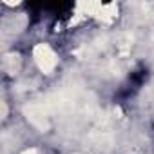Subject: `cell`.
Instances as JSON below:
<instances>
[{"label":"cell","instance_id":"cell-1","mask_svg":"<svg viewBox=\"0 0 154 154\" xmlns=\"http://www.w3.org/2000/svg\"><path fill=\"white\" fill-rule=\"evenodd\" d=\"M24 116L38 131H42V132L49 131V125H51L49 123V114H47V109L42 103H27V105H24Z\"/></svg>","mask_w":154,"mask_h":154},{"label":"cell","instance_id":"cell-2","mask_svg":"<svg viewBox=\"0 0 154 154\" xmlns=\"http://www.w3.org/2000/svg\"><path fill=\"white\" fill-rule=\"evenodd\" d=\"M33 58H35L38 69H40L42 72H45V74H51V72L54 71L56 63H58V58H56L54 51H53L49 45H45V44H38V45L33 49Z\"/></svg>","mask_w":154,"mask_h":154},{"label":"cell","instance_id":"cell-3","mask_svg":"<svg viewBox=\"0 0 154 154\" xmlns=\"http://www.w3.org/2000/svg\"><path fill=\"white\" fill-rule=\"evenodd\" d=\"M4 69L9 72V74H17L18 72V69H20V65H22V60H20V54H17V53H9V54H6L4 56Z\"/></svg>","mask_w":154,"mask_h":154},{"label":"cell","instance_id":"cell-4","mask_svg":"<svg viewBox=\"0 0 154 154\" xmlns=\"http://www.w3.org/2000/svg\"><path fill=\"white\" fill-rule=\"evenodd\" d=\"M6 114H8V105L6 102H2V118H6Z\"/></svg>","mask_w":154,"mask_h":154},{"label":"cell","instance_id":"cell-5","mask_svg":"<svg viewBox=\"0 0 154 154\" xmlns=\"http://www.w3.org/2000/svg\"><path fill=\"white\" fill-rule=\"evenodd\" d=\"M22 154H38V150H36V149H27V150H24Z\"/></svg>","mask_w":154,"mask_h":154}]
</instances>
